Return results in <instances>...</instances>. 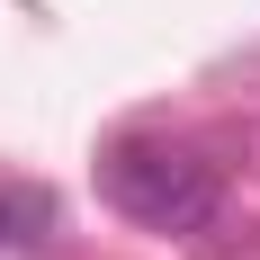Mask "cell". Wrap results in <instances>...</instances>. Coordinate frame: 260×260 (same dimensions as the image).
Instances as JSON below:
<instances>
[{
	"mask_svg": "<svg viewBox=\"0 0 260 260\" xmlns=\"http://www.w3.org/2000/svg\"><path fill=\"white\" fill-rule=\"evenodd\" d=\"M9 242H18V207L0 198V251H9Z\"/></svg>",
	"mask_w": 260,
	"mask_h": 260,
	"instance_id": "7a4b0ae2",
	"label": "cell"
},
{
	"mask_svg": "<svg viewBox=\"0 0 260 260\" xmlns=\"http://www.w3.org/2000/svg\"><path fill=\"white\" fill-rule=\"evenodd\" d=\"M99 188L108 207L135 215L144 234H207L224 215V180H215L207 153H188L171 135H117L99 153Z\"/></svg>",
	"mask_w": 260,
	"mask_h": 260,
	"instance_id": "6da1fadb",
	"label": "cell"
}]
</instances>
